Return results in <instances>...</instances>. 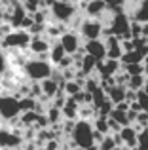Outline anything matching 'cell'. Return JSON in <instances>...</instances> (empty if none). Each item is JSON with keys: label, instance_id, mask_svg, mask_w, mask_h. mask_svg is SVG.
Returning <instances> with one entry per match:
<instances>
[{"label": "cell", "instance_id": "6da1fadb", "mask_svg": "<svg viewBox=\"0 0 148 150\" xmlns=\"http://www.w3.org/2000/svg\"><path fill=\"white\" fill-rule=\"evenodd\" d=\"M25 72L30 80L42 82V80H46V78L53 76V67H51L49 61H46V57H34V59H27Z\"/></svg>", "mask_w": 148, "mask_h": 150}, {"label": "cell", "instance_id": "7a4b0ae2", "mask_svg": "<svg viewBox=\"0 0 148 150\" xmlns=\"http://www.w3.org/2000/svg\"><path fill=\"white\" fill-rule=\"evenodd\" d=\"M72 141L78 148H89L95 143V127L87 120H80L72 125Z\"/></svg>", "mask_w": 148, "mask_h": 150}, {"label": "cell", "instance_id": "3957f363", "mask_svg": "<svg viewBox=\"0 0 148 150\" xmlns=\"http://www.w3.org/2000/svg\"><path fill=\"white\" fill-rule=\"evenodd\" d=\"M29 42H30V33L25 29H13L11 33H8L4 36L2 46L4 48H10V50H25L29 48Z\"/></svg>", "mask_w": 148, "mask_h": 150}, {"label": "cell", "instance_id": "277c9868", "mask_svg": "<svg viewBox=\"0 0 148 150\" xmlns=\"http://www.w3.org/2000/svg\"><path fill=\"white\" fill-rule=\"evenodd\" d=\"M51 15L61 23H68L76 15V6L72 4V0H53Z\"/></svg>", "mask_w": 148, "mask_h": 150}, {"label": "cell", "instance_id": "5b68a950", "mask_svg": "<svg viewBox=\"0 0 148 150\" xmlns=\"http://www.w3.org/2000/svg\"><path fill=\"white\" fill-rule=\"evenodd\" d=\"M19 112H21V106H19L17 97H11V95L0 97V116L4 120H13Z\"/></svg>", "mask_w": 148, "mask_h": 150}, {"label": "cell", "instance_id": "8992f818", "mask_svg": "<svg viewBox=\"0 0 148 150\" xmlns=\"http://www.w3.org/2000/svg\"><path fill=\"white\" fill-rule=\"evenodd\" d=\"M51 44L53 42L49 40L48 36H44V34H34V36H30L29 50H30V53L36 55V57H46V55L49 53V50H51Z\"/></svg>", "mask_w": 148, "mask_h": 150}, {"label": "cell", "instance_id": "52a82bcc", "mask_svg": "<svg viewBox=\"0 0 148 150\" xmlns=\"http://www.w3.org/2000/svg\"><path fill=\"white\" fill-rule=\"evenodd\" d=\"M110 33L112 34H116V36H129V27H131V23H129V19H127V13H120V11H116L114 13V21L110 23Z\"/></svg>", "mask_w": 148, "mask_h": 150}, {"label": "cell", "instance_id": "ba28073f", "mask_svg": "<svg viewBox=\"0 0 148 150\" xmlns=\"http://www.w3.org/2000/svg\"><path fill=\"white\" fill-rule=\"evenodd\" d=\"M101 33H103V25L97 19H85L80 23V34L85 40H95L101 36Z\"/></svg>", "mask_w": 148, "mask_h": 150}, {"label": "cell", "instance_id": "9c48e42d", "mask_svg": "<svg viewBox=\"0 0 148 150\" xmlns=\"http://www.w3.org/2000/svg\"><path fill=\"white\" fill-rule=\"evenodd\" d=\"M118 143L125 148H135L137 144V131L133 125H123L118 131Z\"/></svg>", "mask_w": 148, "mask_h": 150}, {"label": "cell", "instance_id": "30bf717a", "mask_svg": "<svg viewBox=\"0 0 148 150\" xmlns=\"http://www.w3.org/2000/svg\"><path fill=\"white\" fill-rule=\"evenodd\" d=\"M85 53L95 57L97 61H104V59H106V46H104V42H101L99 38L87 40L85 42Z\"/></svg>", "mask_w": 148, "mask_h": 150}, {"label": "cell", "instance_id": "8fae6325", "mask_svg": "<svg viewBox=\"0 0 148 150\" xmlns=\"http://www.w3.org/2000/svg\"><path fill=\"white\" fill-rule=\"evenodd\" d=\"M61 46H63V50L67 51L68 55H74L78 50H80V36L78 34L70 33V30H67V33H63V36H61Z\"/></svg>", "mask_w": 148, "mask_h": 150}, {"label": "cell", "instance_id": "7c38bea8", "mask_svg": "<svg viewBox=\"0 0 148 150\" xmlns=\"http://www.w3.org/2000/svg\"><path fill=\"white\" fill-rule=\"evenodd\" d=\"M19 143H21V137H19V133L0 129V146H2V148H13V146H17Z\"/></svg>", "mask_w": 148, "mask_h": 150}, {"label": "cell", "instance_id": "4fadbf2b", "mask_svg": "<svg viewBox=\"0 0 148 150\" xmlns=\"http://www.w3.org/2000/svg\"><path fill=\"white\" fill-rule=\"evenodd\" d=\"M125 88L127 86H110L106 91V97L112 105H118V103H123L125 101Z\"/></svg>", "mask_w": 148, "mask_h": 150}, {"label": "cell", "instance_id": "5bb4252c", "mask_svg": "<svg viewBox=\"0 0 148 150\" xmlns=\"http://www.w3.org/2000/svg\"><path fill=\"white\" fill-rule=\"evenodd\" d=\"M97 69L101 70V76L110 78V76H114L116 70H118V61H116V59H104V61H99Z\"/></svg>", "mask_w": 148, "mask_h": 150}, {"label": "cell", "instance_id": "9a60e30c", "mask_svg": "<svg viewBox=\"0 0 148 150\" xmlns=\"http://www.w3.org/2000/svg\"><path fill=\"white\" fill-rule=\"evenodd\" d=\"M40 88H42V95L46 97H55L59 93V82L55 78H46V80L40 82Z\"/></svg>", "mask_w": 148, "mask_h": 150}, {"label": "cell", "instance_id": "2e32d148", "mask_svg": "<svg viewBox=\"0 0 148 150\" xmlns=\"http://www.w3.org/2000/svg\"><path fill=\"white\" fill-rule=\"evenodd\" d=\"M106 10V2L104 0H89L87 6H85V13L89 17H99L101 13H104Z\"/></svg>", "mask_w": 148, "mask_h": 150}, {"label": "cell", "instance_id": "e0dca14e", "mask_svg": "<svg viewBox=\"0 0 148 150\" xmlns=\"http://www.w3.org/2000/svg\"><path fill=\"white\" fill-rule=\"evenodd\" d=\"M48 57L51 59V63L53 65H59L61 63V59L63 57H67V51L63 50V46H61V42H53L51 44V50H49V53H48Z\"/></svg>", "mask_w": 148, "mask_h": 150}, {"label": "cell", "instance_id": "ac0fdd59", "mask_svg": "<svg viewBox=\"0 0 148 150\" xmlns=\"http://www.w3.org/2000/svg\"><path fill=\"white\" fill-rule=\"evenodd\" d=\"M135 19L141 23H148V0H141L137 4V10H135Z\"/></svg>", "mask_w": 148, "mask_h": 150}, {"label": "cell", "instance_id": "d6986e66", "mask_svg": "<svg viewBox=\"0 0 148 150\" xmlns=\"http://www.w3.org/2000/svg\"><path fill=\"white\" fill-rule=\"evenodd\" d=\"M118 146V135H104L99 141V150H114Z\"/></svg>", "mask_w": 148, "mask_h": 150}, {"label": "cell", "instance_id": "ffe728a7", "mask_svg": "<svg viewBox=\"0 0 148 150\" xmlns=\"http://www.w3.org/2000/svg\"><path fill=\"white\" fill-rule=\"evenodd\" d=\"M144 82H146V78L142 76V74H135V76H129L127 88H129L131 91H141V89L144 88Z\"/></svg>", "mask_w": 148, "mask_h": 150}, {"label": "cell", "instance_id": "44dd1931", "mask_svg": "<svg viewBox=\"0 0 148 150\" xmlns=\"http://www.w3.org/2000/svg\"><path fill=\"white\" fill-rule=\"evenodd\" d=\"M40 6H42V0H23V8L27 10V13H34V11H38Z\"/></svg>", "mask_w": 148, "mask_h": 150}, {"label": "cell", "instance_id": "7402d4cb", "mask_svg": "<svg viewBox=\"0 0 148 150\" xmlns=\"http://www.w3.org/2000/svg\"><path fill=\"white\" fill-rule=\"evenodd\" d=\"M137 105L141 110H144L148 112V93L142 89V91H137Z\"/></svg>", "mask_w": 148, "mask_h": 150}, {"label": "cell", "instance_id": "603a6c76", "mask_svg": "<svg viewBox=\"0 0 148 150\" xmlns=\"http://www.w3.org/2000/svg\"><path fill=\"white\" fill-rule=\"evenodd\" d=\"M125 70L129 76H135V74H142L144 72V67L141 63H131V65H125Z\"/></svg>", "mask_w": 148, "mask_h": 150}, {"label": "cell", "instance_id": "cb8c5ba5", "mask_svg": "<svg viewBox=\"0 0 148 150\" xmlns=\"http://www.w3.org/2000/svg\"><path fill=\"white\" fill-rule=\"evenodd\" d=\"M104 2H106V6L108 8H118V6H123V4H125V0H104Z\"/></svg>", "mask_w": 148, "mask_h": 150}, {"label": "cell", "instance_id": "d4e9b609", "mask_svg": "<svg viewBox=\"0 0 148 150\" xmlns=\"http://www.w3.org/2000/svg\"><path fill=\"white\" fill-rule=\"evenodd\" d=\"M4 70H6V55L0 50V74H4Z\"/></svg>", "mask_w": 148, "mask_h": 150}, {"label": "cell", "instance_id": "484cf974", "mask_svg": "<svg viewBox=\"0 0 148 150\" xmlns=\"http://www.w3.org/2000/svg\"><path fill=\"white\" fill-rule=\"evenodd\" d=\"M142 89H144V91L148 93V78H146V82H144V88H142Z\"/></svg>", "mask_w": 148, "mask_h": 150}, {"label": "cell", "instance_id": "4316f807", "mask_svg": "<svg viewBox=\"0 0 148 150\" xmlns=\"http://www.w3.org/2000/svg\"><path fill=\"white\" fill-rule=\"evenodd\" d=\"M144 72H146V76H148V63H146V69H144Z\"/></svg>", "mask_w": 148, "mask_h": 150}, {"label": "cell", "instance_id": "83f0119b", "mask_svg": "<svg viewBox=\"0 0 148 150\" xmlns=\"http://www.w3.org/2000/svg\"><path fill=\"white\" fill-rule=\"evenodd\" d=\"M2 17H4V13H2V10H0V21H2Z\"/></svg>", "mask_w": 148, "mask_h": 150}, {"label": "cell", "instance_id": "f1b7e54d", "mask_svg": "<svg viewBox=\"0 0 148 150\" xmlns=\"http://www.w3.org/2000/svg\"><path fill=\"white\" fill-rule=\"evenodd\" d=\"M72 2H84V0H72Z\"/></svg>", "mask_w": 148, "mask_h": 150}, {"label": "cell", "instance_id": "f546056e", "mask_svg": "<svg viewBox=\"0 0 148 150\" xmlns=\"http://www.w3.org/2000/svg\"><path fill=\"white\" fill-rule=\"evenodd\" d=\"M74 150H84V148H74Z\"/></svg>", "mask_w": 148, "mask_h": 150}]
</instances>
